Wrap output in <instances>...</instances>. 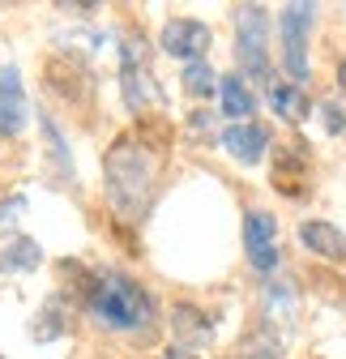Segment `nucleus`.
Instances as JSON below:
<instances>
[{"instance_id": "1", "label": "nucleus", "mask_w": 346, "mask_h": 359, "mask_svg": "<svg viewBox=\"0 0 346 359\" xmlns=\"http://www.w3.org/2000/svg\"><path fill=\"white\" fill-rule=\"evenodd\" d=\"M103 171H107V197L111 205L124 214V218H141L150 197H154V184H158V150L137 142V137H120L107 158H103Z\"/></svg>"}, {"instance_id": "2", "label": "nucleus", "mask_w": 346, "mask_h": 359, "mask_svg": "<svg viewBox=\"0 0 346 359\" xmlns=\"http://www.w3.org/2000/svg\"><path fill=\"white\" fill-rule=\"evenodd\" d=\"M85 308H90V317L103 330H116V334H137V330H150V321H154L150 291L124 274L95 278L90 291H85Z\"/></svg>"}, {"instance_id": "3", "label": "nucleus", "mask_w": 346, "mask_h": 359, "mask_svg": "<svg viewBox=\"0 0 346 359\" xmlns=\"http://www.w3.org/2000/svg\"><path fill=\"white\" fill-rule=\"evenodd\" d=\"M235 56L248 77H270V22L261 5H240L235 9Z\"/></svg>"}, {"instance_id": "4", "label": "nucleus", "mask_w": 346, "mask_h": 359, "mask_svg": "<svg viewBox=\"0 0 346 359\" xmlns=\"http://www.w3.org/2000/svg\"><path fill=\"white\" fill-rule=\"evenodd\" d=\"M312 22H317V5H286L278 18L282 60H286V73L295 86L308 81V30H312Z\"/></svg>"}, {"instance_id": "5", "label": "nucleus", "mask_w": 346, "mask_h": 359, "mask_svg": "<svg viewBox=\"0 0 346 359\" xmlns=\"http://www.w3.org/2000/svg\"><path fill=\"white\" fill-rule=\"evenodd\" d=\"M244 252L256 274H274L278 269V218L270 210H248L244 214Z\"/></svg>"}, {"instance_id": "6", "label": "nucleus", "mask_w": 346, "mask_h": 359, "mask_svg": "<svg viewBox=\"0 0 346 359\" xmlns=\"http://www.w3.org/2000/svg\"><path fill=\"white\" fill-rule=\"evenodd\" d=\"M124 60V103L133 107V111H146L150 103H158V86L146 69V48H141V39H128V48L120 52Z\"/></svg>"}, {"instance_id": "7", "label": "nucleus", "mask_w": 346, "mask_h": 359, "mask_svg": "<svg viewBox=\"0 0 346 359\" xmlns=\"http://www.w3.org/2000/svg\"><path fill=\"white\" fill-rule=\"evenodd\" d=\"M158 48L176 60H205V48H209V26L205 22H193V18H171L158 34Z\"/></svg>"}, {"instance_id": "8", "label": "nucleus", "mask_w": 346, "mask_h": 359, "mask_svg": "<svg viewBox=\"0 0 346 359\" xmlns=\"http://www.w3.org/2000/svg\"><path fill=\"white\" fill-rule=\"evenodd\" d=\"M26 128V90H22V73L13 65H0V133L18 137Z\"/></svg>"}, {"instance_id": "9", "label": "nucleus", "mask_w": 346, "mask_h": 359, "mask_svg": "<svg viewBox=\"0 0 346 359\" xmlns=\"http://www.w3.org/2000/svg\"><path fill=\"white\" fill-rule=\"evenodd\" d=\"M265 146H270V133H265V124H227L223 128V150L235 158V163H244V167H256L265 158Z\"/></svg>"}, {"instance_id": "10", "label": "nucleus", "mask_w": 346, "mask_h": 359, "mask_svg": "<svg viewBox=\"0 0 346 359\" xmlns=\"http://www.w3.org/2000/svg\"><path fill=\"white\" fill-rule=\"evenodd\" d=\"M299 240H304L308 252H317L325 261H346V236L325 218H308L304 227H299Z\"/></svg>"}, {"instance_id": "11", "label": "nucleus", "mask_w": 346, "mask_h": 359, "mask_svg": "<svg viewBox=\"0 0 346 359\" xmlns=\"http://www.w3.org/2000/svg\"><path fill=\"white\" fill-rule=\"evenodd\" d=\"M219 103H223V116H231V120H240V124H244V116L256 111V95L248 90V81H244L240 73L219 77Z\"/></svg>"}, {"instance_id": "12", "label": "nucleus", "mask_w": 346, "mask_h": 359, "mask_svg": "<svg viewBox=\"0 0 346 359\" xmlns=\"http://www.w3.org/2000/svg\"><path fill=\"white\" fill-rule=\"evenodd\" d=\"M270 107L286 120V124H299L308 116V95H304V86H295V81H274L270 86Z\"/></svg>"}, {"instance_id": "13", "label": "nucleus", "mask_w": 346, "mask_h": 359, "mask_svg": "<svg viewBox=\"0 0 346 359\" xmlns=\"http://www.w3.org/2000/svg\"><path fill=\"white\" fill-rule=\"evenodd\" d=\"M39 265H43V248L30 236H13L5 244V252H0V269H5V274H30Z\"/></svg>"}, {"instance_id": "14", "label": "nucleus", "mask_w": 346, "mask_h": 359, "mask_svg": "<svg viewBox=\"0 0 346 359\" xmlns=\"http://www.w3.org/2000/svg\"><path fill=\"white\" fill-rule=\"evenodd\" d=\"M171 325H176V334H180V346H188V342H209V334H214V325L205 321V312H197V308H188V304H176L171 308Z\"/></svg>"}, {"instance_id": "15", "label": "nucleus", "mask_w": 346, "mask_h": 359, "mask_svg": "<svg viewBox=\"0 0 346 359\" xmlns=\"http://www.w3.org/2000/svg\"><path fill=\"white\" fill-rule=\"evenodd\" d=\"M184 90L193 99H205V95H214V90H219V77H214V69L205 65V60H193V65H184Z\"/></svg>"}, {"instance_id": "16", "label": "nucleus", "mask_w": 346, "mask_h": 359, "mask_svg": "<svg viewBox=\"0 0 346 359\" xmlns=\"http://www.w3.org/2000/svg\"><path fill=\"white\" fill-rule=\"evenodd\" d=\"M22 214H26V197H5V201H0V231L18 227Z\"/></svg>"}, {"instance_id": "17", "label": "nucleus", "mask_w": 346, "mask_h": 359, "mask_svg": "<svg viewBox=\"0 0 346 359\" xmlns=\"http://www.w3.org/2000/svg\"><path fill=\"white\" fill-rule=\"evenodd\" d=\"M321 120H325V133H346V111L338 107V103H321Z\"/></svg>"}, {"instance_id": "18", "label": "nucleus", "mask_w": 346, "mask_h": 359, "mask_svg": "<svg viewBox=\"0 0 346 359\" xmlns=\"http://www.w3.org/2000/svg\"><path fill=\"white\" fill-rule=\"evenodd\" d=\"M167 359H201V355H197L193 346H180V342H176V346L167 351Z\"/></svg>"}, {"instance_id": "19", "label": "nucleus", "mask_w": 346, "mask_h": 359, "mask_svg": "<svg viewBox=\"0 0 346 359\" xmlns=\"http://www.w3.org/2000/svg\"><path fill=\"white\" fill-rule=\"evenodd\" d=\"M338 90H342V95H346V56L338 60Z\"/></svg>"}, {"instance_id": "20", "label": "nucleus", "mask_w": 346, "mask_h": 359, "mask_svg": "<svg viewBox=\"0 0 346 359\" xmlns=\"http://www.w3.org/2000/svg\"><path fill=\"white\" fill-rule=\"evenodd\" d=\"M248 359H278V355H274V351H270V346H265V351H252V355H248Z\"/></svg>"}]
</instances>
